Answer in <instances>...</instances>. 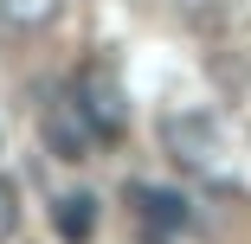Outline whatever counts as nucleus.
Returning a JSON list of instances; mask_svg holds the SVG:
<instances>
[{"instance_id":"obj_1","label":"nucleus","mask_w":251,"mask_h":244,"mask_svg":"<svg viewBox=\"0 0 251 244\" xmlns=\"http://www.w3.org/2000/svg\"><path fill=\"white\" fill-rule=\"evenodd\" d=\"M161 135H168V155H174L187 174H226V141H219V129L206 122V110H180V116H168Z\"/></svg>"},{"instance_id":"obj_2","label":"nucleus","mask_w":251,"mask_h":244,"mask_svg":"<svg viewBox=\"0 0 251 244\" xmlns=\"http://www.w3.org/2000/svg\"><path fill=\"white\" fill-rule=\"evenodd\" d=\"M71 96H77V110L90 116L97 141H123V135H129V96H123V84H116V77H110L103 65H90V71H77Z\"/></svg>"},{"instance_id":"obj_3","label":"nucleus","mask_w":251,"mask_h":244,"mask_svg":"<svg viewBox=\"0 0 251 244\" xmlns=\"http://www.w3.org/2000/svg\"><path fill=\"white\" fill-rule=\"evenodd\" d=\"M39 135H45V148L58 161H90V148H97V129L77 110V96H52V103L39 110Z\"/></svg>"},{"instance_id":"obj_4","label":"nucleus","mask_w":251,"mask_h":244,"mask_svg":"<svg viewBox=\"0 0 251 244\" xmlns=\"http://www.w3.org/2000/svg\"><path fill=\"white\" fill-rule=\"evenodd\" d=\"M135 200H142V219L155 225V244H161L168 231H187V225H193L187 200H180V193H168V186H135Z\"/></svg>"},{"instance_id":"obj_5","label":"nucleus","mask_w":251,"mask_h":244,"mask_svg":"<svg viewBox=\"0 0 251 244\" xmlns=\"http://www.w3.org/2000/svg\"><path fill=\"white\" fill-rule=\"evenodd\" d=\"M52 225H58L65 244H84L97 231V200H90V193H65V200L52 206Z\"/></svg>"},{"instance_id":"obj_6","label":"nucleus","mask_w":251,"mask_h":244,"mask_svg":"<svg viewBox=\"0 0 251 244\" xmlns=\"http://www.w3.org/2000/svg\"><path fill=\"white\" fill-rule=\"evenodd\" d=\"M58 7H65V0H0V20L20 26V32H39V26L58 20Z\"/></svg>"},{"instance_id":"obj_7","label":"nucleus","mask_w":251,"mask_h":244,"mask_svg":"<svg viewBox=\"0 0 251 244\" xmlns=\"http://www.w3.org/2000/svg\"><path fill=\"white\" fill-rule=\"evenodd\" d=\"M13 231H20V186L0 174V244H7Z\"/></svg>"}]
</instances>
